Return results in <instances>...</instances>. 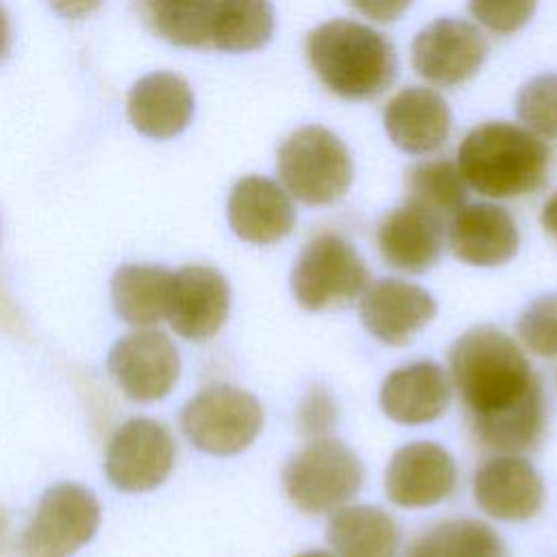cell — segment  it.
I'll return each mask as SVG.
<instances>
[{
	"mask_svg": "<svg viewBox=\"0 0 557 557\" xmlns=\"http://www.w3.org/2000/svg\"><path fill=\"white\" fill-rule=\"evenodd\" d=\"M448 376L483 450L522 455L542 442L544 387L511 335L490 324L468 329L448 348Z\"/></svg>",
	"mask_w": 557,
	"mask_h": 557,
	"instance_id": "obj_1",
	"label": "cell"
},
{
	"mask_svg": "<svg viewBox=\"0 0 557 557\" xmlns=\"http://www.w3.org/2000/svg\"><path fill=\"white\" fill-rule=\"evenodd\" d=\"M553 148L511 122L474 126L459 144L457 168L468 187L487 198H520L540 191L553 170Z\"/></svg>",
	"mask_w": 557,
	"mask_h": 557,
	"instance_id": "obj_2",
	"label": "cell"
},
{
	"mask_svg": "<svg viewBox=\"0 0 557 557\" xmlns=\"http://www.w3.org/2000/svg\"><path fill=\"white\" fill-rule=\"evenodd\" d=\"M315 76L339 98L366 100L396 78V52L383 33L352 20H329L307 35Z\"/></svg>",
	"mask_w": 557,
	"mask_h": 557,
	"instance_id": "obj_3",
	"label": "cell"
},
{
	"mask_svg": "<svg viewBox=\"0 0 557 557\" xmlns=\"http://www.w3.org/2000/svg\"><path fill=\"white\" fill-rule=\"evenodd\" d=\"M366 470L357 453L335 437L311 440L283 468L287 498L307 516H331L361 490Z\"/></svg>",
	"mask_w": 557,
	"mask_h": 557,
	"instance_id": "obj_4",
	"label": "cell"
},
{
	"mask_svg": "<svg viewBox=\"0 0 557 557\" xmlns=\"http://www.w3.org/2000/svg\"><path fill=\"white\" fill-rule=\"evenodd\" d=\"M346 144L324 126L294 131L276 152V174L285 191L311 207L339 200L352 183Z\"/></svg>",
	"mask_w": 557,
	"mask_h": 557,
	"instance_id": "obj_5",
	"label": "cell"
},
{
	"mask_svg": "<svg viewBox=\"0 0 557 557\" xmlns=\"http://www.w3.org/2000/svg\"><path fill=\"white\" fill-rule=\"evenodd\" d=\"M370 283L368 265L357 248L337 233L311 237L289 276L296 302L307 311L344 309L361 298Z\"/></svg>",
	"mask_w": 557,
	"mask_h": 557,
	"instance_id": "obj_6",
	"label": "cell"
},
{
	"mask_svg": "<svg viewBox=\"0 0 557 557\" xmlns=\"http://www.w3.org/2000/svg\"><path fill=\"white\" fill-rule=\"evenodd\" d=\"M187 440L202 453L226 457L246 450L263 426V407L246 389L218 383L198 392L181 413Z\"/></svg>",
	"mask_w": 557,
	"mask_h": 557,
	"instance_id": "obj_7",
	"label": "cell"
},
{
	"mask_svg": "<svg viewBox=\"0 0 557 557\" xmlns=\"http://www.w3.org/2000/svg\"><path fill=\"white\" fill-rule=\"evenodd\" d=\"M100 522L94 494L76 483H59L41 496L22 537L24 557H70L87 544Z\"/></svg>",
	"mask_w": 557,
	"mask_h": 557,
	"instance_id": "obj_8",
	"label": "cell"
},
{
	"mask_svg": "<svg viewBox=\"0 0 557 557\" xmlns=\"http://www.w3.org/2000/svg\"><path fill=\"white\" fill-rule=\"evenodd\" d=\"M174 459L172 433L152 418H133L111 437L104 470L117 490L148 492L168 479Z\"/></svg>",
	"mask_w": 557,
	"mask_h": 557,
	"instance_id": "obj_9",
	"label": "cell"
},
{
	"mask_svg": "<svg viewBox=\"0 0 557 557\" xmlns=\"http://www.w3.org/2000/svg\"><path fill=\"white\" fill-rule=\"evenodd\" d=\"M487 57L483 33L457 17H442L422 28L411 46L418 76L440 87H455L472 78Z\"/></svg>",
	"mask_w": 557,
	"mask_h": 557,
	"instance_id": "obj_10",
	"label": "cell"
},
{
	"mask_svg": "<svg viewBox=\"0 0 557 557\" xmlns=\"http://www.w3.org/2000/svg\"><path fill=\"white\" fill-rule=\"evenodd\" d=\"M109 370L128 398L152 403L168 396L178 381L181 359L165 333L139 329L113 344Z\"/></svg>",
	"mask_w": 557,
	"mask_h": 557,
	"instance_id": "obj_11",
	"label": "cell"
},
{
	"mask_svg": "<svg viewBox=\"0 0 557 557\" xmlns=\"http://www.w3.org/2000/svg\"><path fill=\"white\" fill-rule=\"evenodd\" d=\"M383 483L387 498L398 507H433L455 494L457 463L437 442H409L392 455Z\"/></svg>",
	"mask_w": 557,
	"mask_h": 557,
	"instance_id": "obj_12",
	"label": "cell"
},
{
	"mask_svg": "<svg viewBox=\"0 0 557 557\" xmlns=\"http://www.w3.org/2000/svg\"><path fill=\"white\" fill-rule=\"evenodd\" d=\"M472 496L490 518L520 522L540 513L546 490L529 459L516 453H496L474 470Z\"/></svg>",
	"mask_w": 557,
	"mask_h": 557,
	"instance_id": "obj_13",
	"label": "cell"
},
{
	"mask_svg": "<svg viewBox=\"0 0 557 557\" xmlns=\"http://www.w3.org/2000/svg\"><path fill=\"white\" fill-rule=\"evenodd\" d=\"M435 313V298L424 287L403 278L372 281L359 298V318L366 331L387 346L411 342Z\"/></svg>",
	"mask_w": 557,
	"mask_h": 557,
	"instance_id": "obj_14",
	"label": "cell"
},
{
	"mask_svg": "<svg viewBox=\"0 0 557 557\" xmlns=\"http://www.w3.org/2000/svg\"><path fill=\"white\" fill-rule=\"evenodd\" d=\"M231 287L222 272L209 265H185L172 276L168 320L191 342L213 337L228 318Z\"/></svg>",
	"mask_w": 557,
	"mask_h": 557,
	"instance_id": "obj_15",
	"label": "cell"
},
{
	"mask_svg": "<svg viewBox=\"0 0 557 557\" xmlns=\"http://www.w3.org/2000/svg\"><path fill=\"white\" fill-rule=\"evenodd\" d=\"M453 255L476 268H496L511 261L520 246L513 215L494 202L463 205L448 222Z\"/></svg>",
	"mask_w": 557,
	"mask_h": 557,
	"instance_id": "obj_16",
	"label": "cell"
},
{
	"mask_svg": "<svg viewBox=\"0 0 557 557\" xmlns=\"http://www.w3.org/2000/svg\"><path fill=\"white\" fill-rule=\"evenodd\" d=\"M453 394L448 370L437 361L420 359L392 370L379 392L383 413L405 426H420L442 418Z\"/></svg>",
	"mask_w": 557,
	"mask_h": 557,
	"instance_id": "obj_17",
	"label": "cell"
},
{
	"mask_svg": "<svg viewBox=\"0 0 557 557\" xmlns=\"http://www.w3.org/2000/svg\"><path fill=\"white\" fill-rule=\"evenodd\" d=\"M228 224L244 242L274 244L292 233L296 209L283 185L252 174L239 178L231 189Z\"/></svg>",
	"mask_w": 557,
	"mask_h": 557,
	"instance_id": "obj_18",
	"label": "cell"
},
{
	"mask_svg": "<svg viewBox=\"0 0 557 557\" xmlns=\"http://www.w3.org/2000/svg\"><path fill=\"white\" fill-rule=\"evenodd\" d=\"M376 248L389 268L405 274H422L444 252V222L405 202L379 222Z\"/></svg>",
	"mask_w": 557,
	"mask_h": 557,
	"instance_id": "obj_19",
	"label": "cell"
},
{
	"mask_svg": "<svg viewBox=\"0 0 557 557\" xmlns=\"http://www.w3.org/2000/svg\"><path fill=\"white\" fill-rule=\"evenodd\" d=\"M450 122L446 100L429 87L400 89L383 111L389 139L409 154L440 150L450 135Z\"/></svg>",
	"mask_w": 557,
	"mask_h": 557,
	"instance_id": "obj_20",
	"label": "cell"
},
{
	"mask_svg": "<svg viewBox=\"0 0 557 557\" xmlns=\"http://www.w3.org/2000/svg\"><path fill=\"white\" fill-rule=\"evenodd\" d=\"M191 115L194 94L187 81L172 72L148 74L128 94V117L148 137H174L191 122Z\"/></svg>",
	"mask_w": 557,
	"mask_h": 557,
	"instance_id": "obj_21",
	"label": "cell"
},
{
	"mask_svg": "<svg viewBox=\"0 0 557 557\" xmlns=\"http://www.w3.org/2000/svg\"><path fill=\"white\" fill-rule=\"evenodd\" d=\"M326 540L337 557H396L400 529L376 505H344L331 513Z\"/></svg>",
	"mask_w": 557,
	"mask_h": 557,
	"instance_id": "obj_22",
	"label": "cell"
},
{
	"mask_svg": "<svg viewBox=\"0 0 557 557\" xmlns=\"http://www.w3.org/2000/svg\"><path fill=\"white\" fill-rule=\"evenodd\" d=\"M172 276L161 265H122L111 281L115 313L135 326H150L168 318Z\"/></svg>",
	"mask_w": 557,
	"mask_h": 557,
	"instance_id": "obj_23",
	"label": "cell"
},
{
	"mask_svg": "<svg viewBox=\"0 0 557 557\" xmlns=\"http://www.w3.org/2000/svg\"><path fill=\"white\" fill-rule=\"evenodd\" d=\"M400 557H507L500 535L474 518H450L418 533Z\"/></svg>",
	"mask_w": 557,
	"mask_h": 557,
	"instance_id": "obj_24",
	"label": "cell"
},
{
	"mask_svg": "<svg viewBox=\"0 0 557 557\" xmlns=\"http://www.w3.org/2000/svg\"><path fill=\"white\" fill-rule=\"evenodd\" d=\"M224 0H139L157 35L185 48L211 46V33Z\"/></svg>",
	"mask_w": 557,
	"mask_h": 557,
	"instance_id": "obj_25",
	"label": "cell"
},
{
	"mask_svg": "<svg viewBox=\"0 0 557 557\" xmlns=\"http://www.w3.org/2000/svg\"><path fill=\"white\" fill-rule=\"evenodd\" d=\"M468 185L448 159H431L413 165L405 176V202L422 209L442 222L450 220L463 205Z\"/></svg>",
	"mask_w": 557,
	"mask_h": 557,
	"instance_id": "obj_26",
	"label": "cell"
},
{
	"mask_svg": "<svg viewBox=\"0 0 557 557\" xmlns=\"http://www.w3.org/2000/svg\"><path fill=\"white\" fill-rule=\"evenodd\" d=\"M274 11L270 0H224L211 33V46L224 52H248L270 41Z\"/></svg>",
	"mask_w": 557,
	"mask_h": 557,
	"instance_id": "obj_27",
	"label": "cell"
},
{
	"mask_svg": "<svg viewBox=\"0 0 557 557\" xmlns=\"http://www.w3.org/2000/svg\"><path fill=\"white\" fill-rule=\"evenodd\" d=\"M520 122L542 139H557V74H540L516 98Z\"/></svg>",
	"mask_w": 557,
	"mask_h": 557,
	"instance_id": "obj_28",
	"label": "cell"
},
{
	"mask_svg": "<svg viewBox=\"0 0 557 557\" xmlns=\"http://www.w3.org/2000/svg\"><path fill=\"white\" fill-rule=\"evenodd\" d=\"M524 350L542 359L557 357V294L537 296L527 305L516 324Z\"/></svg>",
	"mask_w": 557,
	"mask_h": 557,
	"instance_id": "obj_29",
	"label": "cell"
},
{
	"mask_svg": "<svg viewBox=\"0 0 557 557\" xmlns=\"http://www.w3.org/2000/svg\"><path fill=\"white\" fill-rule=\"evenodd\" d=\"M339 422V405L333 398V394L322 387L313 385L300 400L296 409V431L311 440L331 437Z\"/></svg>",
	"mask_w": 557,
	"mask_h": 557,
	"instance_id": "obj_30",
	"label": "cell"
},
{
	"mask_svg": "<svg viewBox=\"0 0 557 557\" xmlns=\"http://www.w3.org/2000/svg\"><path fill=\"white\" fill-rule=\"evenodd\" d=\"M537 0H470V13L496 35L520 30L535 13Z\"/></svg>",
	"mask_w": 557,
	"mask_h": 557,
	"instance_id": "obj_31",
	"label": "cell"
},
{
	"mask_svg": "<svg viewBox=\"0 0 557 557\" xmlns=\"http://www.w3.org/2000/svg\"><path fill=\"white\" fill-rule=\"evenodd\" d=\"M361 15L374 20V22H381V24H387V22H394L398 20L409 7L413 0H348Z\"/></svg>",
	"mask_w": 557,
	"mask_h": 557,
	"instance_id": "obj_32",
	"label": "cell"
},
{
	"mask_svg": "<svg viewBox=\"0 0 557 557\" xmlns=\"http://www.w3.org/2000/svg\"><path fill=\"white\" fill-rule=\"evenodd\" d=\"M102 0H50L57 13L63 17H83L100 7Z\"/></svg>",
	"mask_w": 557,
	"mask_h": 557,
	"instance_id": "obj_33",
	"label": "cell"
},
{
	"mask_svg": "<svg viewBox=\"0 0 557 557\" xmlns=\"http://www.w3.org/2000/svg\"><path fill=\"white\" fill-rule=\"evenodd\" d=\"M540 220H542L544 231H546L550 237L557 239V191L544 202Z\"/></svg>",
	"mask_w": 557,
	"mask_h": 557,
	"instance_id": "obj_34",
	"label": "cell"
},
{
	"mask_svg": "<svg viewBox=\"0 0 557 557\" xmlns=\"http://www.w3.org/2000/svg\"><path fill=\"white\" fill-rule=\"evenodd\" d=\"M9 50V20L0 7V59L7 54Z\"/></svg>",
	"mask_w": 557,
	"mask_h": 557,
	"instance_id": "obj_35",
	"label": "cell"
},
{
	"mask_svg": "<svg viewBox=\"0 0 557 557\" xmlns=\"http://www.w3.org/2000/svg\"><path fill=\"white\" fill-rule=\"evenodd\" d=\"M296 557H337V555L329 553V550H305V553H300Z\"/></svg>",
	"mask_w": 557,
	"mask_h": 557,
	"instance_id": "obj_36",
	"label": "cell"
}]
</instances>
